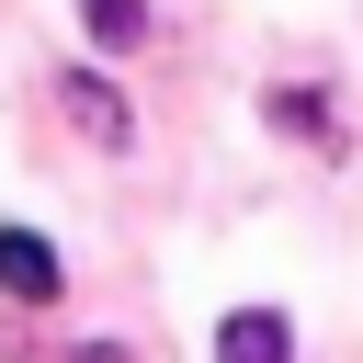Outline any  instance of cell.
Instances as JSON below:
<instances>
[{
    "label": "cell",
    "mask_w": 363,
    "mask_h": 363,
    "mask_svg": "<svg viewBox=\"0 0 363 363\" xmlns=\"http://www.w3.org/2000/svg\"><path fill=\"white\" fill-rule=\"evenodd\" d=\"M68 113H79V125H91L102 147H125V102H113L102 79H68Z\"/></svg>",
    "instance_id": "277c9868"
},
{
    "label": "cell",
    "mask_w": 363,
    "mask_h": 363,
    "mask_svg": "<svg viewBox=\"0 0 363 363\" xmlns=\"http://www.w3.org/2000/svg\"><path fill=\"white\" fill-rule=\"evenodd\" d=\"M79 34L91 45H136L147 34V0H79Z\"/></svg>",
    "instance_id": "3957f363"
},
{
    "label": "cell",
    "mask_w": 363,
    "mask_h": 363,
    "mask_svg": "<svg viewBox=\"0 0 363 363\" xmlns=\"http://www.w3.org/2000/svg\"><path fill=\"white\" fill-rule=\"evenodd\" d=\"M68 363H125V352H113V340H79V352H68Z\"/></svg>",
    "instance_id": "5b68a950"
},
{
    "label": "cell",
    "mask_w": 363,
    "mask_h": 363,
    "mask_svg": "<svg viewBox=\"0 0 363 363\" xmlns=\"http://www.w3.org/2000/svg\"><path fill=\"white\" fill-rule=\"evenodd\" d=\"M0 295H23V306L57 295V250H45L34 227H0Z\"/></svg>",
    "instance_id": "6da1fadb"
},
{
    "label": "cell",
    "mask_w": 363,
    "mask_h": 363,
    "mask_svg": "<svg viewBox=\"0 0 363 363\" xmlns=\"http://www.w3.org/2000/svg\"><path fill=\"white\" fill-rule=\"evenodd\" d=\"M216 363H295V329H284L272 306H238V318L216 329Z\"/></svg>",
    "instance_id": "7a4b0ae2"
}]
</instances>
